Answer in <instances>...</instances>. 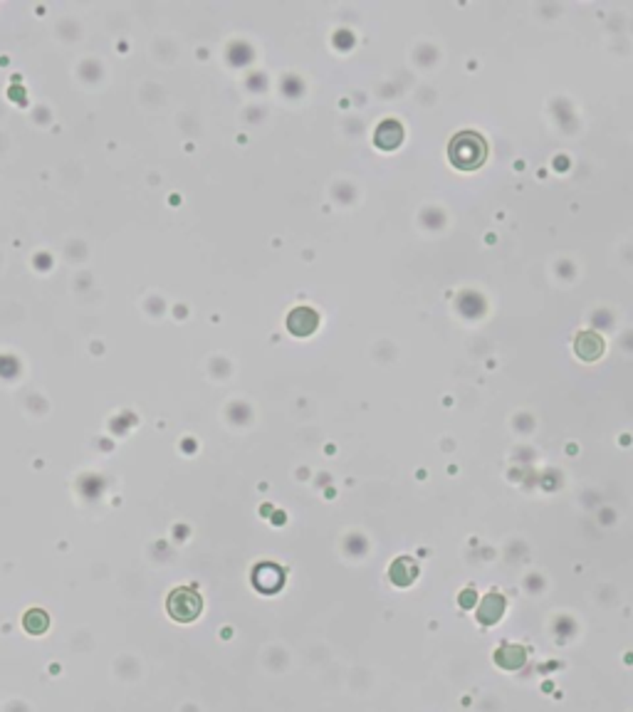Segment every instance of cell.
I'll return each instance as SVG.
<instances>
[{
	"label": "cell",
	"mask_w": 633,
	"mask_h": 712,
	"mask_svg": "<svg viewBox=\"0 0 633 712\" xmlns=\"http://www.w3.org/2000/svg\"><path fill=\"white\" fill-rule=\"evenodd\" d=\"M448 156L453 166L463 171H475L485 164L487 159V144L480 134L475 131H463L450 141L448 146Z\"/></svg>",
	"instance_id": "6da1fadb"
},
{
	"label": "cell",
	"mask_w": 633,
	"mask_h": 712,
	"mask_svg": "<svg viewBox=\"0 0 633 712\" xmlns=\"http://www.w3.org/2000/svg\"><path fill=\"white\" fill-rule=\"evenodd\" d=\"M169 611L176 621H193L201 611V598L191 588H176L169 596Z\"/></svg>",
	"instance_id": "7a4b0ae2"
},
{
	"label": "cell",
	"mask_w": 633,
	"mask_h": 712,
	"mask_svg": "<svg viewBox=\"0 0 633 712\" xmlns=\"http://www.w3.org/2000/svg\"><path fill=\"white\" fill-rule=\"evenodd\" d=\"M316 314L312 312V309H307V307H299V309H294L292 314H289V319H287V326H289V331L292 334H297V336H307V334H312V331L316 329Z\"/></svg>",
	"instance_id": "3957f363"
},
{
	"label": "cell",
	"mask_w": 633,
	"mask_h": 712,
	"mask_svg": "<svg viewBox=\"0 0 633 712\" xmlns=\"http://www.w3.org/2000/svg\"><path fill=\"white\" fill-rule=\"evenodd\" d=\"M577 351H579V356L582 358H597L599 354L604 351V341H602V336L599 334H594V331H584V334H579V339H577Z\"/></svg>",
	"instance_id": "277c9868"
},
{
	"label": "cell",
	"mask_w": 633,
	"mask_h": 712,
	"mask_svg": "<svg viewBox=\"0 0 633 712\" xmlns=\"http://www.w3.org/2000/svg\"><path fill=\"white\" fill-rule=\"evenodd\" d=\"M401 139H404V129L396 121H386L377 131V144L381 149H396L401 144Z\"/></svg>",
	"instance_id": "5b68a950"
},
{
	"label": "cell",
	"mask_w": 633,
	"mask_h": 712,
	"mask_svg": "<svg viewBox=\"0 0 633 712\" xmlns=\"http://www.w3.org/2000/svg\"><path fill=\"white\" fill-rule=\"evenodd\" d=\"M25 626H28V631H32V633H40V631H45V626H47L45 613H42V611H30L28 618H25Z\"/></svg>",
	"instance_id": "8992f818"
}]
</instances>
